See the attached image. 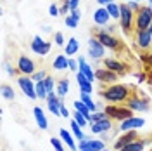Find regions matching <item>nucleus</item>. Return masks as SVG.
Returning <instances> with one entry per match:
<instances>
[{
	"label": "nucleus",
	"mask_w": 152,
	"mask_h": 151,
	"mask_svg": "<svg viewBox=\"0 0 152 151\" xmlns=\"http://www.w3.org/2000/svg\"><path fill=\"white\" fill-rule=\"evenodd\" d=\"M140 137H142V135H138L137 130H128V132H123L121 137H118V141H116V144H114V148H116V150H123L124 146H128V144L135 142L137 139H140Z\"/></svg>",
	"instance_id": "2eb2a0df"
},
{
	"label": "nucleus",
	"mask_w": 152,
	"mask_h": 151,
	"mask_svg": "<svg viewBox=\"0 0 152 151\" xmlns=\"http://www.w3.org/2000/svg\"><path fill=\"white\" fill-rule=\"evenodd\" d=\"M69 70L78 73L80 71V64H78V59H69Z\"/></svg>",
	"instance_id": "a18cd8bd"
},
{
	"label": "nucleus",
	"mask_w": 152,
	"mask_h": 151,
	"mask_svg": "<svg viewBox=\"0 0 152 151\" xmlns=\"http://www.w3.org/2000/svg\"><path fill=\"white\" fill-rule=\"evenodd\" d=\"M75 120L76 122H78V125H80V127H81V129H83V127H85V125H90V122H88V120H86V116H83V115L80 113V111H75Z\"/></svg>",
	"instance_id": "72a5a7b5"
},
{
	"label": "nucleus",
	"mask_w": 152,
	"mask_h": 151,
	"mask_svg": "<svg viewBox=\"0 0 152 151\" xmlns=\"http://www.w3.org/2000/svg\"><path fill=\"white\" fill-rule=\"evenodd\" d=\"M118 76L119 75H116L114 71L107 70V68H99V70H95V78L104 85H111L113 82L118 80Z\"/></svg>",
	"instance_id": "4468645a"
},
{
	"label": "nucleus",
	"mask_w": 152,
	"mask_h": 151,
	"mask_svg": "<svg viewBox=\"0 0 152 151\" xmlns=\"http://www.w3.org/2000/svg\"><path fill=\"white\" fill-rule=\"evenodd\" d=\"M135 78H137V84H142L147 80V73H143V71H138V73H135Z\"/></svg>",
	"instance_id": "49530a36"
},
{
	"label": "nucleus",
	"mask_w": 152,
	"mask_h": 151,
	"mask_svg": "<svg viewBox=\"0 0 152 151\" xmlns=\"http://www.w3.org/2000/svg\"><path fill=\"white\" fill-rule=\"evenodd\" d=\"M52 66H54V70H57V71L69 70V57H67L66 54H57L56 59H54V63H52Z\"/></svg>",
	"instance_id": "4be33fe9"
},
{
	"label": "nucleus",
	"mask_w": 152,
	"mask_h": 151,
	"mask_svg": "<svg viewBox=\"0 0 152 151\" xmlns=\"http://www.w3.org/2000/svg\"><path fill=\"white\" fill-rule=\"evenodd\" d=\"M7 73H9V75H12V76H18V75H19V70H18V68H12V66H9V64H7Z\"/></svg>",
	"instance_id": "de8ad7c7"
},
{
	"label": "nucleus",
	"mask_w": 152,
	"mask_h": 151,
	"mask_svg": "<svg viewBox=\"0 0 152 151\" xmlns=\"http://www.w3.org/2000/svg\"><path fill=\"white\" fill-rule=\"evenodd\" d=\"M104 118H107L105 111H94V113H92V116H90V123L100 122V120H104Z\"/></svg>",
	"instance_id": "c9c22d12"
},
{
	"label": "nucleus",
	"mask_w": 152,
	"mask_h": 151,
	"mask_svg": "<svg viewBox=\"0 0 152 151\" xmlns=\"http://www.w3.org/2000/svg\"><path fill=\"white\" fill-rule=\"evenodd\" d=\"M31 50L38 54V56H47L48 52H50V47H52V44L47 42V40H43V38L40 37V35H35L33 40H31Z\"/></svg>",
	"instance_id": "9d476101"
},
{
	"label": "nucleus",
	"mask_w": 152,
	"mask_h": 151,
	"mask_svg": "<svg viewBox=\"0 0 152 151\" xmlns=\"http://www.w3.org/2000/svg\"><path fill=\"white\" fill-rule=\"evenodd\" d=\"M121 5V18H119V26L123 30L124 35L132 37L135 33V12L130 10V7L126 5V2L119 4Z\"/></svg>",
	"instance_id": "7ed1b4c3"
},
{
	"label": "nucleus",
	"mask_w": 152,
	"mask_h": 151,
	"mask_svg": "<svg viewBox=\"0 0 152 151\" xmlns=\"http://www.w3.org/2000/svg\"><path fill=\"white\" fill-rule=\"evenodd\" d=\"M67 90H69V80L67 78H61L59 82H57V87H56V94L61 97V99H64L67 95Z\"/></svg>",
	"instance_id": "a878e982"
},
{
	"label": "nucleus",
	"mask_w": 152,
	"mask_h": 151,
	"mask_svg": "<svg viewBox=\"0 0 152 151\" xmlns=\"http://www.w3.org/2000/svg\"><path fill=\"white\" fill-rule=\"evenodd\" d=\"M59 135H61V139H62V142L64 144H67V148L69 150H78V146L75 144V139H73V135H71V132H67L66 129H61L59 130Z\"/></svg>",
	"instance_id": "393cba45"
},
{
	"label": "nucleus",
	"mask_w": 152,
	"mask_h": 151,
	"mask_svg": "<svg viewBox=\"0 0 152 151\" xmlns=\"http://www.w3.org/2000/svg\"><path fill=\"white\" fill-rule=\"evenodd\" d=\"M71 132L75 134V137H78L80 141H83V139H86V135L83 134V130H81V127L78 125V122H76V120H73V122H71Z\"/></svg>",
	"instance_id": "c756f323"
},
{
	"label": "nucleus",
	"mask_w": 152,
	"mask_h": 151,
	"mask_svg": "<svg viewBox=\"0 0 152 151\" xmlns=\"http://www.w3.org/2000/svg\"><path fill=\"white\" fill-rule=\"evenodd\" d=\"M114 0H97V4H99V7H107L109 4H113Z\"/></svg>",
	"instance_id": "8fccbe9b"
},
{
	"label": "nucleus",
	"mask_w": 152,
	"mask_h": 151,
	"mask_svg": "<svg viewBox=\"0 0 152 151\" xmlns=\"http://www.w3.org/2000/svg\"><path fill=\"white\" fill-rule=\"evenodd\" d=\"M149 33L152 35V23H151V26H149Z\"/></svg>",
	"instance_id": "4d7b16f0"
},
{
	"label": "nucleus",
	"mask_w": 152,
	"mask_h": 151,
	"mask_svg": "<svg viewBox=\"0 0 152 151\" xmlns=\"http://www.w3.org/2000/svg\"><path fill=\"white\" fill-rule=\"evenodd\" d=\"M133 40H135V47H138L142 52H147L152 47V35L149 33V30H135L133 33Z\"/></svg>",
	"instance_id": "0eeeda50"
},
{
	"label": "nucleus",
	"mask_w": 152,
	"mask_h": 151,
	"mask_svg": "<svg viewBox=\"0 0 152 151\" xmlns=\"http://www.w3.org/2000/svg\"><path fill=\"white\" fill-rule=\"evenodd\" d=\"M33 116H35V120H37L38 127H40L42 130H47L48 129V122H47V118H45L43 110H42L40 106H35V108H33Z\"/></svg>",
	"instance_id": "412c9836"
},
{
	"label": "nucleus",
	"mask_w": 152,
	"mask_h": 151,
	"mask_svg": "<svg viewBox=\"0 0 152 151\" xmlns=\"http://www.w3.org/2000/svg\"><path fill=\"white\" fill-rule=\"evenodd\" d=\"M102 151H109V150H102Z\"/></svg>",
	"instance_id": "680f3d73"
},
{
	"label": "nucleus",
	"mask_w": 152,
	"mask_h": 151,
	"mask_svg": "<svg viewBox=\"0 0 152 151\" xmlns=\"http://www.w3.org/2000/svg\"><path fill=\"white\" fill-rule=\"evenodd\" d=\"M151 151H152V148H151Z\"/></svg>",
	"instance_id": "e2e57ef3"
},
{
	"label": "nucleus",
	"mask_w": 152,
	"mask_h": 151,
	"mask_svg": "<svg viewBox=\"0 0 152 151\" xmlns=\"http://www.w3.org/2000/svg\"><path fill=\"white\" fill-rule=\"evenodd\" d=\"M35 89H37V97H40V99H47V89H45V84L43 82H37V85H35Z\"/></svg>",
	"instance_id": "7c9ffc66"
},
{
	"label": "nucleus",
	"mask_w": 152,
	"mask_h": 151,
	"mask_svg": "<svg viewBox=\"0 0 152 151\" xmlns=\"http://www.w3.org/2000/svg\"><path fill=\"white\" fill-rule=\"evenodd\" d=\"M69 14H71V16H73V18H76V19H78V21H80V19H81V12H80V9H75V10H71V12H69Z\"/></svg>",
	"instance_id": "603ef678"
},
{
	"label": "nucleus",
	"mask_w": 152,
	"mask_h": 151,
	"mask_svg": "<svg viewBox=\"0 0 152 151\" xmlns=\"http://www.w3.org/2000/svg\"><path fill=\"white\" fill-rule=\"evenodd\" d=\"M102 63H104V68L114 71L116 75H126V73H128V64L121 63L119 59H114V57H104Z\"/></svg>",
	"instance_id": "f8f14e48"
},
{
	"label": "nucleus",
	"mask_w": 152,
	"mask_h": 151,
	"mask_svg": "<svg viewBox=\"0 0 152 151\" xmlns=\"http://www.w3.org/2000/svg\"><path fill=\"white\" fill-rule=\"evenodd\" d=\"M78 151H94V148L90 146V139H83V141H80V144H78Z\"/></svg>",
	"instance_id": "4c0bfd02"
},
{
	"label": "nucleus",
	"mask_w": 152,
	"mask_h": 151,
	"mask_svg": "<svg viewBox=\"0 0 152 151\" xmlns=\"http://www.w3.org/2000/svg\"><path fill=\"white\" fill-rule=\"evenodd\" d=\"M69 7H71V10H75L80 7V0H69Z\"/></svg>",
	"instance_id": "3c124183"
},
{
	"label": "nucleus",
	"mask_w": 152,
	"mask_h": 151,
	"mask_svg": "<svg viewBox=\"0 0 152 151\" xmlns=\"http://www.w3.org/2000/svg\"><path fill=\"white\" fill-rule=\"evenodd\" d=\"M47 76H48V75H47V71H43V70H37V71L31 75V78H33V82L37 84V82H43Z\"/></svg>",
	"instance_id": "473e14b6"
},
{
	"label": "nucleus",
	"mask_w": 152,
	"mask_h": 151,
	"mask_svg": "<svg viewBox=\"0 0 152 151\" xmlns=\"http://www.w3.org/2000/svg\"><path fill=\"white\" fill-rule=\"evenodd\" d=\"M124 106L130 108L132 111H149V110H151V99H149L147 95H143L142 92L135 90L133 95L126 101Z\"/></svg>",
	"instance_id": "39448f33"
},
{
	"label": "nucleus",
	"mask_w": 152,
	"mask_h": 151,
	"mask_svg": "<svg viewBox=\"0 0 152 151\" xmlns=\"http://www.w3.org/2000/svg\"><path fill=\"white\" fill-rule=\"evenodd\" d=\"M90 146L94 148V151H102L105 150V142L100 139H90Z\"/></svg>",
	"instance_id": "f704fd0d"
},
{
	"label": "nucleus",
	"mask_w": 152,
	"mask_h": 151,
	"mask_svg": "<svg viewBox=\"0 0 152 151\" xmlns=\"http://www.w3.org/2000/svg\"><path fill=\"white\" fill-rule=\"evenodd\" d=\"M54 40H56V45H66V38H64V35L61 33V31H56L54 33Z\"/></svg>",
	"instance_id": "ea45409f"
},
{
	"label": "nucleus",
	"mask_w": 152,
	"mask_h": 151,
	"mask_svg": "<svg viewBox=\"0 0 152 151\" xmlns=\"http://www.w3.org/2000/svg\"><path fill=\"white\" fill-rule=\"evenodd\" d=\"M116 151H123V150H116Z\"/></svg>",
	"instance_id": "052dcab7"
},
{
	"label": "nucleus",
	"mask_w": 152,
	"mask_h": 151,
	"mask_svg": "<svg viewBox=\"0 0 152 151\" xmlns=\"http://www.w3.org/2000/svg\"><path fill=\"white\" fill-rule=\"evenodd\" d=\"M92 18H94V23L99 24V26H105V24L109 23V19H113L111 16H109V12H107L105 7H97Z\"/></svg>",
	"instance_id": "a211bd4d"
},
{
	"label": "nucleus",
	"mask_w": 152,
	"mask_h": 151,
	"mask_svg": "<svg viewBox=\"0 0 152 151\" xmlns=\"http://www.w3.org/2000/svg\"><path fill=\"white\" fill-rule=\"evenodd\" d=\"M47 106H48V111L52 115H56V116H61V104H62V99L59 97L57 94H54V92H50V94L47 95Z\"/></svg>",
	"instance_id": "dca6fc26"
},
{
	"label": "nucleus",
	"mask_w": 152,
	"mask_h": 151,
	"mask_svg": "<svg viewBox=\"0 0 152 151\" xmlns=\"http://www.w3.org/2000/svg\"><path fill=\"white\" fill-rule=\"evenodd\" d=\"M18 84H19V87H21V90L28 95L29 99H37V89H35V85H37V84L33 82V78H31V76L19 75L18 76Z\"/></svg>",
	"instance_id": "6e6552de"
},
{
	"label": "nucleus",
	"mask_w": 152,
	"mask_h": 151,
	"mask_svg": "<svg viewBox=\"0 0 152 151\" xmlns=\"http://www.w3.org/2000/svg\"><path fill=\"white\" fill-rule=\"evenodd\" d=\"M105 115L111 118V120H116V122H124V120H128V118H132L133 116V111L130 108H126V106H119V104H107L104 108Z\"/></svg>",
	"instance_id": "20e7f679"
},
{
	"label": "nucleus",
	"mask_w": 152,
	"mask_h": 151,
	"mask_svg": "<svg viewBox=\"0 0 152 151\" xmlns=\"http://www.w3.org/2000/svg\"><path fill=\"white\" fill-rule=\"evenodd\" d=\"M92 37H95L102 45H104L105 49H111V50H123L124 45H123V42L119 40V38H116L114 35H111V33H105V31H102V28H94L92 30Z\"/></svg>",
	"instance_id": "f03ea898"
},
{
	"label": "nucleus",
	"mask_w": 152,
	"mask_h": 151,
	"mask_svg": "<svg viewBox=\"0 0 152 151\" xmlns=\"http://www.w3.org/2000/svg\"><path fill=\"white\" fill-rule=\"evenodd\" d=\"M149 5H151V7H152V0H149Z\"/></svg>",
	"instance_id": "bf43d9fd"
},
{
	"label": "nucleus",
	"mask_w": 152,
	"mask_h": 151,
	"mask_svg": "<svg viewBox=\"0 0 152 151\" xmlns=\"http://www.w3.org/2000/svg\"><path fill=\"white\" fill-rule=\"evenodd\" d=\"M104 54H105V47L97 40L95 37H90L88 38V56L99 61V59H104Z\"/></svg>",
	"instance_id": "9b49d317"
},
{
	"label": "nucleus",
	"mask_w": 152,
	"mask_h": 151,
	"mask_svg": "<svg viewBox=\"0 0 152 151\" xmlns=\"http://www.w3.org/2000/svg\"><path fill=\"white\" fill-rule=\"evenodd\" d=\"M0 92H2V95H4V99H14V89L10 87V85L4 84L2 85V89H0Z\"/></svg>",
	"instance_id": "2f4dec72"
},
{
	"label": "nucleus",
	"mask_w": 152,
	"mask_h": 151,
	"mask_svg": "<svg viewBox=\"0 0 152 151\" xmlns=\"http://www.w3.org/2000/svg\"><path fill=\"white\" fill-rule=\"evenodd\" d=\"M111 127H113V120L107 116L104 120H100V122H94L90 123V129H92V132L94 134H104L107 130H111Z\"/></svg>",
	"instance_id": "6ab92c4d"
},
{
	"label": "nucleus",
	"mask_w": 152,
	"mask_h": 151,
	"mask_svg": "<svg viewBox=\"0 0 152 151\" xmlns=\"http://www.w3.org/2000/svg\"><path fill=\"white\" fill-rule=\"evenodd\" d=\"M50 144L56 148V151H64V148H62V142H61V139H57V137H50Z\"/></svg>",
	"instance_id": "79ce46f5"
},
{
	"label": "nucleus",
	"mask_w": 152,
	"mask_h": 151,
	"mask_svg": "<svg viewBox=\"0 0 152 151\" xmlns=\"http://www.w3.org/2000/svg\"><path fill=\"white\" fill-rule=\"evenodd\" d=\"M16 68L19 70V75H26V76H31L37 71V64H35L33 59L28 57V56H19Z\"/></svg>",
	"instance_id": "1a4fd4ad"
},
{
	"label": "nucleus",
	"mask_w": 152,
	"mask_h": 151,
	"mask_svg": "<svg viewBox=\"0 0 152 151\" xmlns=\"http://www.w3.org/2000/svg\"><path fill=\"white\" fill-rule=\"evenodd\" d=\"M149 68L152 70V50L149 52ZM149 68H147V70H149Z\"/></svg>",
	"instance_id": "5fc2aeb1"
},
{
	"label": "nucleus",
	"mask_w": 152,
	"mask_h": 151,
	"mask_svg": "<svg viewBox=\"0 0 152 151\" xmlns=\"http://www.w3.org/2000/svg\"><path fill=\"white\" fill-rule=\"evenodd\" d=\"M73 106H75V110H76V111H80V113L83 115V116H86V120L90 122L92 111H90V108H88V106H86L85 103H81V101L78 99V101H75V103H73Z\"/></svg>",
	"instance_id": "bb28decb"
},
{
	"label": "nucleus",
	"mask_w": 152,
	"mask_h": 151,
	"mask_svg": "<svg viewBox=\"0 0 152 151\" xmlns=\"http://www.w3.org/2000/svg\"><path fill=\"white\" fill-rule=\"evenodd\" d=\"M149 144H152V137L151 135H142L140 139H137L135 142L128 144V146H124L123 151H143L145 150V146H149Z\"/></svg>",
	"instance_id": "f3484780"
},
{
	"label": "nucleus",
	"mask_w": 152,
	"mask_h": 151,
	"mask_svg": "<svg viewBox=\"0 0 152 151\" xmlns=\"http://www.w3.org/2000/svg\"><path fill=\"white\" fill-rule=\"evenodd\" d=\"M48 14H50L52 18H57V16H61V10H59V5H56V4H52V5L48 7Z\"/></svg>",
	"instance_id": "c03bdc74"
},
{
	"label": "nucleus",
	"mask_w": 152,
	"mask_h": 151,
	"mask_svg": "<svg viewBox=\"0 0 152 151\" xmlns=\"http://www.w3.org/2000/svg\"><path fill=\"white\" fill-rule=\"evenodd\" d=\"M147 84H151V85H152V71L149 73V75H147Z\"/></svg>",
	"instance_id": "6e6d98bb"
},
{
	"label": "nucleus",
	"mask_w": 152,
	"mask_h": 151,
	"mask_svg": "<svg viewBox=\"0 0 152 151\" xmlns=\"http://www.w3.org/2000/svg\"><path fill=\"white\" fill-rule=\"evenodd\" d=\"M114 28H116L114 24H109V26H104V28H102V31H105V33H111V35H113V33H114Z\"/></svg>",
	"instance_id": "864d4df0"
},
{
	"label": "nucleus",
	"mask_w": 152,
	"mask_h": 151,
	"mask_svg": "<svg viewBox=\"0 0 152 151\" xmlns=\"http://www.w3.org/2000/svg\"><path fill=\"white\" fill-rule=\"evenodd\" d=\"M59 10H61V16H69V14H67V12H71V7H69V0H62V4H61Z\"/></svg>",
	"instance_id": "58836bf2"
},
{
	"label": "nucleus",
	"mask_w": 152,
	"mask_h": 151,
	"mask_svg": "<svg viewBox=\"0 0 152 151\" xmlns=\"http://www.w3.org/2000/svg\"><path fill=\"white\" fill-rule=\"evenodd\" d=\"M78 64H80V71H81V73L90 80V82H94V80H95V71L92 70V66L86 63L85 57H80V59H78Z\"/></svg>",
	"instance_id": "5701e85b"
},
{
	"label": "nucleus",
	"mask_w": 152,
	"mask_h": 151,
	"mask_svg": "<svg viewBox=\"0 0 152 151\" xmlns=\"http://www.w3.org/2000/svg\"><path fill=\"white\" fill-rule=\"evenodd\" d=\"M126 5H128V7H130V10H132V12H135V14L142 9L140 2H126Z\"/></svg>",
	"instance_id": "37998d69"
},
{
	"label": "nucleus",
	"mask_w": 152,
	"mask_h": 151,
	"mask_svg": "<svg viewBox=\"0 0 152 151\" xmlns=\"http://www.w3.org/2000/svg\"><path fill=\"white\" fill-rule=\"evenodd\" d=\"M152 23V7L151 5H142V9L135 14V30H149Z\"/></svg>",
	"instance_id": "423d86ee"
},
{
	"label": "nucleus",
	"mask_w": 152,
	"mask_h": 151,
	"mask_svg": "<svg viewBox=\"0 0 152 151\" xmlns=\"http://www.w3.org/2000/svg\"><path fill=\"white\" fill-rule=\"evenodd\" d=\"M124 2H140V0H124Z\"/></svg>",
	"instance_id": "13d9d810"
},
{
	"label": "nucleus",
	"mask_w": 152,
	"mask_h": 151,
	"mask_svg": "<svg viewBox=\"0 0 152 151\" xmlns=\"http://www.w3.org/2000/svg\"><path fill=\"white\" fill-rule=\"evenodd\" d=\"M105 9H107V12H109V16H111V18L119 21V18H121V5H119V4L113 2V4H109Z\"/></svg>",
	"instance_id": "cd10ccee"
},
{
	"label": "nucleus",
	"mask_w": 152,
	"mask_h": 151,
	"mask_svg": "<svg viewBox=\"0 0 152 151\" xmlns=\"http://www.w3.org/2000/svg\"><path fill=\"white\" fill-rule=\"evenodd\" d=\"M61 116H64V118H69V111H67V108L64 106V103L61 104Z\"/></svg>",
	"instance_id": "09e8293b"
},
{
	"label": "nucleus",
	"mask_w": 152,
	"mask_h": 151,
	"mask_svg": "<svg viewBox=\"0 0 152 151\" xmlns=\"http://www.w3.org/2000/svg\"><path fill=\"white\" fill-rule=\"evenodd\" d=\"M64 21H66V26H67V28H71V30L78 28V23H80V21H78L76 18H73L71 14H69V16H66V18H64Z\"/></svg>",
	"instance_id": "e433bc0d"
},
{
	"label": "nucleus",
	"mask_w": 152,
	"mask_h": 151,
	"mask_svg": "<svg viewBox=\"0 0 152 151\" xmlns=\"http://www.w3.org/2000/svg\"><path fill=\"white\" fill-rule=\"evenodd\" d=\"M143 125H145V120H143L142 116H132V118H128V120H124V122L119 123V130L121 132L137 130V129H142Z\"/></svg>",
	"instance_id": "ddd939ff"
},
{
	"label": "nucleus",
	"mask_w": 152,
	"mask_h": 151,
	"mask_svg": "<svg viewBox=\"0 0 152 151\" xmlns=\"http://www.w3.org/2000/svg\"><path fill=\"white\" fill-rule=\"evenodd\" d=\"M78 49H80V42H78L75 37L67 38L66 45H64V54H67V57H69V59L75 56V54H78Z\"/></svg>",
	"instance_id": "b1692460"
},
{
	"label": "nucleus",
	"mask_w": 152,
	"mask_h": 151,
	"mask_svg": "<svg viewBox=\"0 0 152 151\" xmlns=\"http://www.w3.org/2000/svg\"><path fill=\"white\" fill-rule=\"evenodd\" d=\"M76 80H78V87H80V92H83V94H92V90H94V84L86 78L81 71H78L76 73Z\"/></svg>",
	"instance_id": "aec40b11"
},
{
	"label": "nucleus",
	"mask_w": 152,
	"mask_h": 151,
	"mask_svg": "<svg viewBox=\"0 0 152 151\" xmlns=\"http://www.w3.org/2000/svg\"><path fill=\"white\" fill-rule=\"evenodd\" d=\"M80 101L81 103H85L88 108H90V111L94 113V111H97V104L94 103V99H92V95L90 94H83V92H80Z\"/></svg>",
	"instance_id": "c85d7f7f"
},
{
	"label": "nucleus",
	"mask_w": 152,
	"mask_h": 151,
	"mask_svg": "<svg viewBox=\"0 0 152 151\" xmlns=\"http://www.w3.org/2000/svg\"><path fill=\"white\" fill-rule=\"evenodd\" d=\"M135 90H137L135 85L111 84V85H104V87L100 89V95H102L109 104H126V101L133 95Z\"/></svg>",
	"instance_id": "f257e3e1"
},
{
	"label": "nucleus",
	"mask_w": 152,
	"mask_h": 151,
	"mask_svg": "<svg viewBox=\"0 0 152 151\" xmlns=\"http://www.w3.org/2000/svg\"><path fill=\"white\" fill-rule=\"evenodd\" d=\"M43 84H45V89H47V92H54V78L52 76H47L45 80H43Z\"/></svg>",
	"instance_id": "a19ab883"
}]
</instances>
